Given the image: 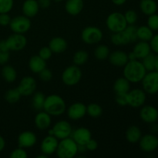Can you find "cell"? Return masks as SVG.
<instances>
[{
    "mask_svg": "<svg viewBox=\"0 0 158 158\" xmlns=\"http://www.w3.org/2000/svg\"><path fill=\"white\" fill-rule=\"evenodd\" d=\"M66 104L65 100L57 94H51L46 97L43 110L51 116L58 117L65 113Z\"/></svg>",
    "mask_w": 158,
    "mask_h": 158,
    "instance_id": "7a4b0ae2",
    "label": "cell"
},
{
    "mask_svg": "<svg viewBox=\"0 0 158 158\" xmlns=\"http://www.w3.org/2000/svg\"><path fill=\"white\" fill-rule=\"evenodd\" d=\"M157 7V3L154 0H140V10L147 15L156 13Z\"/></svg>",
    "mask_w": 158,
    "mask_h": 158,
    "instance_id": "83f0119b",
    "label": "cell"
},
{
    "mask_svg": "<svg viewBox=\"0 0 158 158\" xmlns=\"http://www.w3.org/2000/svg\"><path fill=\"white\" fill-rule=\"evenodd\" d=\"M111 1L116 6H123V5L126 3L127 0H111Z\"/></svg>",
    "mask_w": 158,
    "mask_h": 158,
    "instance_id": "f5cc1de1",
    "label": "cell"
},
{
    "mask_svg": "<svg viewBox=\"0 0 158 158\" xmlns=\"http://www.w3.org/2000/svg\"><path fill=\"white\" fill-rule=\"evenodd\" d=\"M155 56H156L153 53L148 54L147 56L142 59L141 63H143V66L146 69L147 72H150V71L154 70V67H155Z\"/></svg>",
    "mask_w": 158,
    "mask_h": 158,
    "instance_id": "8d00e7d4",
    "label": "cell"
},
{
    "mask_svg": "<svg viewBox=\"0 0 158 158\" xmlns=\"http://www.w3.org/2000/svg\"><path fill=\"white\" fill-rule=\"evenodd\" d=\"M137 39L140 41L150 42L154 36V31L151 30L148 26H141L137 27Z\"/></svg>",
    "mask_w": 158,
    "mask_h": 158,
    "instance_id": "4dcf8cb0",
    "label": "cell"
},
{
    "mask_svg": "<svg viewBox=\"0 0 158 158\" xmlns=\"http://www.w3.org/2000/svg\"><path fill=\"white\" fill-rule=\"evenodd\" d=\"M10 58L9 51H0V65H6Z\"/></svg>",
    "mask_w": 158,
    "mask_h": 158,
    "instance_id": "c3c4849f",
    "label": "cell"
},
{
    "mask_svg": "<svg viewBox=\"0 0 158 158\" xmlns=\"http://www.w3.org/2000/svg\"><path fill=\"white\" fill-rule=\"evenodd\" d=\"M38 74L40 80L45 82H48L49 81V80H52V76H53L52 70L49 69H47L46 67L45 68V69H43L41 72L39 73Z\"/></svg>",
    "mask_w": 158,
    "mask_h": 158,
    "instance_id": "f6af8a7d",
    "label": "cell"
},
{
    "mask_svg": "<svg viewBox=\"0 0 158 158\" xmlns=\"http://www.w3.org/2000/svg\"><path fill=\"white\" fill-rule=\"evenodd\" d=\"M34 122H35V127L39 130L46 131V130L49 129L51 125V122H52L51 115H49L46 111L40 110L35 115Z\"/></svg>",
    "mask_w": 158,
    "mask_h": 158,
    "instance_id": "ffe728a7",
    "label": "cell"
},
{
    "mask_svg": "<svg viewBox=\"0 0 158 158\" xmlns=\"http://www.w3.org/2000/svg\"><path fill=\"white\" fill-rule=\"evenodd\" d=\"M86 114V106L80 102H76L68 107L67 115L70 120H78Z\"/></svg>",
    "mask_w": 158,
    "mask_h": 158,
    "instance_id": "9a60e30c",
    "label": "cell"
},
{
    "mask_svg": "<svg viewBox=\"0 0 158 158\" xmlns=\"http://www.w3.org/2000/svg\"><path fill=\"white\" fill-rule=\"evenodd\" d=\"M85 146H86V148L87 151H94L97 149V148H98V143H97V140L91 138L90 140L85 144Z\"/></svg>",
    "mask_w": 158,
    "mask_h": 158,
    "instance_id": "681fc988",
    "label": "cell"
},
{
    "mask_svg": "<svg viewBox=\"0 0 158 158\" xmlns=\"http://www.w3.org/2000/svg\"><path fill=\"white\" fill-rule=\"evenodd\" d=\"M2 76L8 83H13L17 78V72L13 66L5 65L2 69Z\"/></svg>",
    "mask_w": 158,
    "mask_h": 158,
    "instance_id": "f546056e",
    "label": "cell"
},
{
    "mask_svg": "<svg viewBox=\"0 0 158 158\" xmlns=\"http://www.w3.org/2000/svg\"><path fill=\"white\" fill-rule=\"evenodd\" d=\"M9 157L11 158H27L28 154L24 148L19 147L11 152Z\"/></svg>",
    "mask_w": 158,
    "mask_h": 158,
    "instance_id": "7bdbcfd3",
    "label": "cell"
},
{
    "mask_svg": "<svg viewBox=\"0 0 158 158\" xmlns=\"http://www.w3.org/2000/svg\"><path fill=\"white\" fill-rule=\"evenodd\" d=\"M52 130H53V135L58 140L69 137L73 133V128L70 123L63 120L56 123L55 125L52 127Z\"/></svg>",
    "mask_w": 158,
    "mask_h": 158,
    "instance_id": "7c38bea8",
    "label": "cell"
},
{
    "mask_svg": "<svg viewBox=\"0 0 158 158\" xmlns=\"http://www.w3.org/2000/svg\"><path fill=\"white\" fill-rule=\"evenodd\" d=\"M56 156L60 158H73L78 154V144L72 137L62 139L57 146Z\"/></svg>",
    "mask_w": 158,
    "mask_h": 158,
    "instance_id": "3957f363",
    "label": "cell"
},
{
    "mask_svg": "<svg viewBox=\"0 0 158 158\" xmlns=\"http://www.w3.org/2000/svg\"><path fill=\"white\" fill-rule=\"evenodd\" d=\"M72 138L78 145H85L91 138L92 134L90 131L86 127H79L72 133Z\"/></svg>",
    "mask_w": 158,
    "mask_h": 158,
    "instance_id": "d6986e66",
    "label": "cell"
},
{
    "mask_svg": "<svg viewBox=\"0 0 158 158\" xmlns=\"http://www.w3.org/2000/svg\"><path fill=\"white\" fill-rule=\"evenodd\" d=\"M46 67V61L42 59L39 55L32 56L29 61V68L32 73H37L41 72Z\"/></svg>",
    "mask_w": 158,
    "mask_h": 158,
    "instance_id": "d4e9b609",
    "label": "cell"
},
{
    "mask_svg": "<svg viewBox=\"0 0 158 158\" xmlns=\"http://www.w3.org/2000/svg\"><path fill=\"white\" fill-rule=\"evenodd\" d=\"M36 135L32 131H23L18 137L19 147L24 148V149L32 148L36 143Z\"/></svg>",
    "mask_w": 158,
    "mask_h": 158,
    "instance_id": "e0dca14e",
    "label": "cell"
},
{
    "mask_svg": "<svg viewBox=\"0 0 158 158\" xmlns=\"http://www.w3.org/2000/svg\"><path fill=\"white\" fill-rule=\"evenodd\" d=\"M9 27L15 33L24 34L30 29L31 20L24 15H17L11 19Z\"/></svg>",
    "mask_w": 158,
    "mask_h": 158,
    "instance_id": "52a82bcc",
    "label": "cell"
},
{
    "mask_svg": "<svg viewBox=\"0 0 158 158\" xmlns=\"http://www.w3.org/2000/svg\"><path fill=\"white\" fill-rule=\"evenodd\" d=\"M147 100L146 93L143 89H130L127 93V105L131 107L138 108L143 106Z\"/></svg>",
    "mask_w": 158,
    "mask_h": 158,
    "instance_id": "9c48e42d",
    "label": "cell"
},
{
    "mask_svg": "<svg viewBox=\"0 0 158 158\" xmlns=\"http://www.w3.org/2000/svg\"><path fill=\"white\" fill-rule=\"evenodd\" d=\"M150 46H151V50L154 51L158 55V34L154 35L152 39L150 40Z\"/></svg>",
    "mask_w": 158,
    "mask_h": 158,
    "instance_id": "7dc6e473",
    "label": "cell"
},
{
    "mask_svg": "<svg viewBox=\"0 0 158 158\" xmlns=\"http://www.w3.org/2000/svg\"><path fill=\"white\" fill-rule=\"evenodd\" d=\"M52 0H37L40 8L41 9H48L51 5Z\"/></svg>",
    "mask_w": 158,
    "mask_h": 158,
    "instance_id": "f907efd6",
    "label": "cell"
},
{
    "mask_svg": "<svg viewBox=\"0 0 158 158\" xmlns=\"http://www.w3.org/2000/svg\"><path fill=\"white\" fill-rule=\"evenodd\" d=\"M140 117L144 123H154L158 120V110L156 107L148 105L140 109Z\"/></svg>",
    "mask_w": 158,
    "mask_h": 158,
    "instance_id": "2e32d148",
    "label": "cell"
},
{
    "mask_svg": "<svg viewBox=\"0 0 158 158\" xmlns=\"http://www.w3.org/2000/svg\"><path fill=\"white\" fill-rule=\"evenodd\" d=\"M133 52L134 53L137 60H142L145 56L151 53V48L148 42L140 41L136 43L133 49Z\"/></svg>",
    "mask_w": 158,
    "mask_h": 158,
    "instance_id": "cb8c5ba5",
    "label": "cell"
},
{
    "mask_svg": "<svg viewBox=\"0 0 158 158\" xmlns=\"http://www.w3.org/2000/svg\"><path fill=\"white\" fill-rule=\"evenodd\" d=\"M139 145L143 152H153L158 148V137L153 134H145L139 140Z\"/></svg>",
    "mask_w": 158,
    "mask_h": 158,
    "instance_id": "4fadbf2b",
    "label": "cell"
},
{
    "mask_svg": "<svg viewBox=\"0 0 158 158\" xmlns=\"http://www.w3.org/2000/svg\"><path fill=\"white\" fill-rule=\"evenodd\" d=\"M11 19H12V18L9 15V13H0V26H9Z\"/></svg>",
    "mask_w": 158,
    "mask_h": 158,
    "instance_id": "bcb514c9",
    "label": "cell"
},
{
    "mask_svg": "<svg viewBox=\"0 0 158 158\" xmlns=\"http://www.w3.org/2000/svg\"><path fill=\"white\" fill-rule=\"evenodd\" d=\"M59 140L55 136L48 135L45 137L41 142L40 145V150L42 154L45 155L49 156L56 153L58 146Z\"/></svg>",
    "mask_w": 158,
    "mask_h": 158,
    "instance_id": "5bb4252c",
    "label": "cell"
},
{
    "mask_svg": "<svg viewBox=\"0 0 158 158\" xmlns=\"http://www.w3.org/2000/svg\"><path fill=\"white\" fill-rule=\"evenodd\" d=\"M111 42L115 46H125L131 43V39L126 30L114 32L111 36Z\"/></svg>",
    "mask_w": 158,
    "mask_h": 158,
    "instance_id": "4316f807",
    "label": "cell"
},
{
    "mask_svg": "<svg viewBox=\"0 0 158 158\" xmlns=\"http://www.w3.org/2000/svg\"><path fill=\"white\" fill-rule=\"evenodd\" d=\"M110 51L106 45H99L94 50V56L97 60L103 61L109 57Z\"/></svg>",
    "mask_w": 158,
    "mask_h": 158,
    "instance_id": "836d02e7",
    "label": "cell"
},
{
    "mask_svg": "<svg viewBox=\"0 0 158 158\" xmlns=\"http://www.w3.org/2000/svg\"></svg>",
    "mask_w": 158,
    "mask_h": 158,
    "instance_id": "94428289",
    "label": "cell"
},
{
    "mask_svg": "<svg viewBox=\"0 0 158 158\" xmlns=\"http://www.w3.org/2000/svg\"><path fill=\"white\" fill-rule=\"evenodd\" d=\"M46 96L42 92H35L32 99V106L35 110L40 111L43 110Z\"/></svg>",
    "mask_w": 158,
    "mask_h": 158,
    "instance_id": "1f68e13d",
    "label": "cell"
},
{
    "mask_svg": "<svg viewBox=\"0 0 158 158\" xmlns=\"http://www.w3.org/2000/svg\"><path fill=\"white\" fill-rule=\"evenodd\" d=\"M154 70L158 72V55L155 56V67H154Z\"/></svg>",
    "mask_w": 158,
    "mask_h": 158,
    "instance_id": "9f6ffc18",
    "label": "cell"
},
{
    "mask_svg": "<svg viewBox=\"0 0 158 158\" xmlns=\"http://www.w3.org/2000/svg\"><path fill=\"white\" fill-rule=\"evenodd\" d=\"M40 9L37 0H26L22 6L23 15L29 19L35 17L38 14Z\"/></svg>",
    "mask_w": 158,
    "mask_h": 158,
    "instance_id": "44dd1931",
    "label": "cell"
},
{
    "mask_svg": "<svg viewBox=\"0 0 158 158\" xmlns=\"http://www.w3.org/2000/svg\"><path fill=\"white\" fill-rule=\"evenodd\" d=\"M125 137H126V140L129 143H137V142H139V140H140V138L142 137L141 130L137 126L132 125V126L129 127L127 129L126 133H125Z\"/></svg>",
    "mask_w": 158,
    "mask_h": 158,
    "instance_id": "484cf974",
    "label": "cell"
},
{
    "mask_svg": "<svg viewBox=\"0 0 158 158\" xmlns=\"http://www.w3.org/2000/svg\"><path fill=\"white\" fill-rule=\"evenodd\" d=\"M14 6V0H0V13H9Z\"/></svg>",
    "mask_w": 158,
    "mask_h": 158,
    "instance_id": "74e56055",
    "label": "cell"
},
{
    "mask_svg": "<svg viewBox=\"0 0 158 158\" xmlns=\"http://www.w3.org/2000/svg\"><path fill=\"white\" fill-rule=\"evenodd\" d=\"M115 101L119 106L127 105V93H115Z\"/></svg>",
    "mask_w": 158,
    "mask_h": 158,
    "instance_id": "b9f144b4",
    "label": "cell"
},
{
    "mask_svg": "<svg viewBox=\"0 0 158 158\" xmlns=\"http://www.w3.org/2000/svg\"><path fill=\"white\" fill-rule=\"evenodd\" d=\"M106 26L113 33L123 31L127 26L124 15L120 12H114L110 14L106 19Z\"/></svg>",
    "mask_w": 158,
    "mask_h": 158,
    "instance_id": "277c9868",
    "label": "cell"
},
{
    "mask_svg": "<svg viewBox=\"0 0 158 158\" xmlns=\"http://www.w3.org/2000/svg\"><path fill=\"white\" fill-rule=\"evenodd\" d=\"M52 1L56 2H62V1H63V0H52Z\"/></svg>",
    "mask_w": 158,
    "mask_h": 158,
    "instance_id": "680465c9",
    "label": "cell"
},
{
    "mask_svg": "<svg viewBox=\"0 0 158 158\" xmlns=\"http://www.w3.org/2000/svg\"><path fill=\"white\" fill-rule=\"evenodd\" d=\"M128 59H129V61H131V60H137V57L135 56V55H134V53L133 52L128 53Z\"/></svg>",
    "mask_w": 158,
    "mask_h": 158,
    "instance_id": "11a10c76",
    "label": "cell"
},
{
    "mask_svg": "<svg viewBox=\"0 0 158 158\" xmlns=\"http://www.w3.org/2000/svg\"><path fill=\"white\" fill-rule=\"evenodd\" d=\"M108 60L113 66L117 67H123L129 61L128 54L122 50H116L110 52Z\"/></svg>",
    "mask_w": 158,
    "mask_h": 158,
    "instance_id": "ac0fdd59",
    "label": "cell"
},
{
    "mask_svg": "<svg viewBox=\"0 0 158 158\" xmlns=\"http://www.w3.org/2000/svg\"><path fill=\"white\" fill-rule=\"evenodd\" d=\"M89 59L88 52L85 50H78L74 53L73 61V63L77 66H80L85 64Z\"/></svg>",
    "mask_w": 158,
    "mask_h": 158,
    "instance_id": "e575fe53",
    "label": "cell"
},
{
    "mask_svg": "<svg viewBox=\"0 0 158 158\" xmlns=\"http://www.w3.org/2000/svg\"><path fill=\"white\" fill-rule=\"evenodd\" d=\"M0 51H9L6 40H0Z\"/></svg>",
    "mask_w": 158,
    "mask_h": 158,
    "instance_id": "816d5d0a",
    "label": "cell"
},
{
    "mask_svg": "<svg viewBox=\"0 0 158 158\" xmlns=\"http://www.w3.org/2000/svg\"><path fill=\"white\" fill-rule=\"evenodd\" d=\"M103 38L101 29L97 26H89L85 27L81 32V39L86 44L93 45L100 43Z\"/></svg>",
    "mask_w": 158,
    "mask_h": 158,
    "instance_id": "8992f818",
    "label": "cell"
},
{
    "mask_svg": "<svg viewBox=\"0 0 158 158\" xmlns=\"http://www.w3.org/2000/svg\"><path fill=\"white\" fill-rule=\"evenodd\" d=\"M5 147H6V141H5V139L0 135V152L4 150Z\"/></svg>",
    "mask_w": 158,
    "mask_h": 158,
    "instance_id": "db71d44e",
    "label": "cell"
},
{
    "mask_svg": "<svg viewBox=\"0 0 158 158\" xmlns=\"http://www.w3.org/2000/svg\"><path fill=\"white\" fill-rule=\"evenodd\" d=\"M48 157V156L45 155L44 154H41V155L37 156V158H46V157Z\"/></svg>",
    "mask_w": 158,
    "mask_h": 158,
    "instance_id": "6f0895ef",
    "label": "cell"
},
{
    "mask_svg": "<svg viewBox=\"0 0 158 158\" xmlns=\"http://www.w3.org/2000/svg\"><path fill=\"white\" fill-rule=\"evenodd\" d=\"M137 27L135 25H127V28L125 29L130 39H131V43H135L138 40L137 35Z\"/></svg>",
    "mask_w": 158,
    "mask_h": 158,
    "instance_id": "ab89813d",
    "label": "cell"
},
{
    "mask_svg": "<svg viewBox=\"0 0 158 158\" xmlns=\"http://www.w3.org/2000/svg\"><path fill=\"white\" fill-rule=\"evenodd\" d=\"M86 114L93 118L100 117L103 114V109L99 104L95 103H89L86 106Z\"/></svg>",
    "mask_w": 158,
    "mask_h": 158,
    "instance_id": "d590c367",
    "label": "cell"
},
{
    "mask_svg": "<svg viewBox=\"0 0 158 158\" xmlns=\"http://www.w3.org/2000/svg\"><path fill=\"white\" fill-rule=\"evenodd\" d=\"M36 86L37 84L35 78L30 76H26L20 80L19 84L17 88L22 96L29 97L35 92Z\"/></svg>",
    "mask_w": 158,
    "mask_h": 158,
    "instance_id": "8fae6325",
    "label": "cell"
},
{
    "mask_svg": "<svg viewBox=\"0 0 158 158\" xmlns=\"http://www.w3.org/2000/svg\"><path fill=\"white\" fill-rule=\"evenodd\" d=\"M141 82L146 94H155L158 92V72L156 70L147 73Z\"/></svg>",
    "mask_w": 158,
    "mask_h": 158,
    "instance_id": "ba28073f",
    "label": "cell"
},
{
    "mask_svg": "<svg viewBox=\"0 0 158 158\" xmlns=\"http://www.w3.org/2000/svg\"><path fill=\"white\" fill-rule=\"evenodd\" d=\"M146 73V69L143 63L138 60L128 61L123 66V77L130 83H137L141 82Z\"/></svg>",
    "mask_w": 158,
    "mask_h": 158,
    "instance_id": "6da1fadb",
    "label": "cell"
},
{
    "mask_svg": "<svg viewBox=\"0 0 158 158\" xmlns=\"http://www.w3.org/2000/svg\"><path fill=\"white\" fill-rule=\"evenodd\" d=\"M148 26L153 31L158 30V15L154 13L151 15H148Z\"/></svg>",
    "mask_w": 158,
    "mask_h": 158,
    "instance_id": "60d3db41",
    "label": "cell"
},
{
    "mask_svg": "<svg viewBox=\"0 0 158 158\" xmlns=\"http://www.w3.org/2000/svg\"><path fill=\"white\" fill-rule=\"evenodd\" d=\"M84 8L83 0H66L65 3V10L69 15H77Z\"/></svg>",
    "mask_w": 158,
    "mask_h": 158,
    "instance_id": "7402d4cb",
    "label": "cell"
},
{
    "mask_svg": "<svg viewBox=\"0 0 158 158\" xmlns=\"http://www.w3.org/2000/svg\"><path fill=\"white\" fill-rule=\"evenodd\" d=\"M157 2H158V0H157Z\"/></svg>",
    "mask_w": 158,
    "mask_h": 158,
    "instance_id": "91938a15",
    "label": "cell"
},
{
    "mask_svg": "<svg viewBox=\"0 0 158 158\" xmlns=\"http://www.w3.org/2000/svg\"><path fill=\"white\" fill-rule=\"evenodd\" d=\"M67 42L63 37H54L49 41V47L52 50V53H63L67 49Z\"/></svg>",
    "mask_w": 158,
    "mask_h": 158,
    "instance_id": "603a6c76",
    "label": "cell"
},
{
    "mask_svg": "<svg viewBox=\"0 0 158 158\" xmlns=\"http://www.w3.org/2000/svg\"><path fill=\"white\" fill-rule=\"evenodd\" d=\"M131 89V83L123 77L117 79L114 84V90L115 93H128Z\"/></svg>",
    "mask_w": 158,
    "mask_h": 158,
    "instance_id": "f1b7e54d",
    "label": "cell"
},
{
    "mask_svg": "<svg viewBox=\"0 0 158 158\" xmlns=\"http://www.w3.org/2000/svg\"><path fill=\"white\" fill-rule=\"evenodd\" d=\"M9 51H20L23 50L27 44V39L23 34L15 33L9 35L6 39Z\"/></svg>",
    "mask_w": 158,
    "mask_h": 158,
    "instance_id": "30bf717a",
    "label": "cell"
},
{
    "mask_svg": "<svg viewBox=\"0 0 158 158\" xmlns=\"http://www.w3.org/2000/svg\"><path fill=\"white\" fill-rule=\"evenodd\" d=\"M21 97V94L17 87L9 89V90L6 91V94H5V99L10 104H15L17 102L19 101Z\"/></svg>",
    "mask_w": 158,
    "mask_h": 158,
    "instance_id": "d6a6232c",
    "label": "cell"
},
{
    "mask_svg": "<svg viewBox=\"0 0 158 158\" xmlns=\"http://www.w3.org/2000/svg\"><path fill=\"white\" fill-rule=\"evenodd\" d=\"M123 15H124L125 19H126L127 25H134L136 22L137 21V19H138L137 13L133 9L127 10Z\"/></svg>",
    "mask_w": 158,
    "mask_h": 158,
    "instance_id": "f35d334b",
    "label": "cell"
},
{
    "mask_svg": "<svg viewBox=\"0 0 158 158\" xmlns=\"http://www.w3.org/2000/svg\"><path fill=\"white\" fill-rule=\"evenodd\" d=\"M38 55L40 56L42 59H43L44 60L47 61V60H49V59L52 57V52L49 46H43V47H42L41 49H40Z\"/></svg>",
    "mask_w": 158,
    "mask_h": 158,
    "instance_id": "ee69618b",
    "label": "cell"
},
{
    "mask_svg": "<svg viewBox=\"0 0 158 158\" xmlns=\"http://www.w3.org/2000/svg\"><path fill=\"white\" fill-rule=\"evenodd\" d=\"M82 78V71L80 66L72 65L63 70L62 73V81L65 85L69 86L78 84Z\"/></svg>",
    "mask_w": 158,
    "mask_h": 158,
    "instance_id": "5b68a950",
    "label": "cell"
}]
</instances>
